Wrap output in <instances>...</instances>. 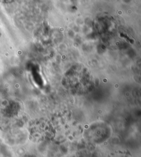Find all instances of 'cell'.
Listing matches in <instances>:
<instances>
[{"mask_svg":"<svg viewBox=\"0 0 141 157\" xmlns=\"http://www.w3.org/2000/svg\"><path fill=\"white\" fill-rule=\"evenodd\" d=\"M1 1H2L5 2H12V1H13L14 0H1Z\"/></svg>","mask_w":141,"mask_h":157,"instance_id":"obj_1","label":"cell"}]
</instances>
